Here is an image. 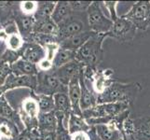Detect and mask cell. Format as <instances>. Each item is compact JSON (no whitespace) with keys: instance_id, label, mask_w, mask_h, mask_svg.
<instances>
[{"instance_id":"6da1fadb","label":"cell","mask_w":150,"mask_h":140,"mask_svg":"<svg viewBox=\"0 0 150 140\" xmlns=\"http://www.w3.org/2000/svg\"><path fill=\"white\" fill-rule=\"evenodd\" d=\"M103 37L106 36L94 33L79 50L76 51V60L87 66H93L98 62V57L100 56L101 44Z\"/></svg>"},{"instance_id":"7a4b0ae2","label":"cell","mask_w":150,"mask_h":140,"mask_svg":"<svg viewBox=\"0 0 150 140\" xmlns=\"http://www.w3.org/2000/svg\"><path fill=\"white\" fill-rule=\"evenodd\" d=\"M87 19L91 31L96 34L106 35L113 27L114 22L105 16L100 2L91 3L87 10Z\"/></svg>"},{"instance_id":"3957f363","label":"cell","mask_w":150,"mask_h":140,"mask_svg":"<svg viewBox=\"0 0 150 140\" xmlns=\"http://www.w3.org/2000/svg\"><path fill=\"white\" fill-rule=\"evenodd\" d=\"M88 23L84 21L83 17H82V13L73 12V14L69 18H67L58 25L59 33L57 36L58 42L60 43L62 41L73 37V36L88 31L85 26Z\"/></svg>"},{"instance_id":"277c9868","label":"cell","mask_w":150,"mask_h":140,"mask_svg":"<svg viewBox=\"0 0 150 140\" xmlns=\"http://www.w3.org/2000/svg\"><path fill=\"white\" fill-rule=\"evenodd\" d=\"M121 17L132 22L137 28H146L150 24V2L143 1L133 4L132 9Z\"/></svg>"},{"instance_id":"5b68a950","label":"cell","mask_w":150,"mask_h":140,"mask_svg":"<svg viewBox=\"0 0 150 140\" xmlns=\"http://www.w3.org/2000/svg\"><path fill=\"white\" fill-rule=\"evenodd\" d=\"M37 92L39 95H51L53 96L58 92H68V87L64 86L53 74L40 73L38 77Z\"/></svg>"},{"instance_id":"8992f818","label":"cell","mask_w":150,"mask_h":140,"mask_svg":"<svg viewBox=\"0 0 150 140\" xmlns=\"http://www.w3.org/2000/svg\"><path fill=\"white\" fill-rule=\"evenodd\" d=\"M130 85L122 84H111L107 87L105 91L97 96L98 104L107 103H117V102H128V98L131 95Z\"/></svg>"},{"instance_id":"52a82bcc","label":"cell","mask_w":150,"mask_h":140,"mask_svg":"<svg viewBox=\"0 0 150 140\" xmlns=\"http://www.w3.org/2000/svg\"><path fill=\"white\" fill-rule=\"evenodd\" d=\"M135 29L136 27L134 26L132 22L123 17H118L114 22L110 32L107 33L105 36H109V37L117 38L120 40H124L131 38L135 33Z\"/></svg>"},{"instance_id":"ba28073f","label":"cell","mask_w":150,"mask_h":140,"mask_svg":"<svg viewBox=\"0 0 150 140\" xmlns=\"http://www.w3.org/2000/svg\"><path fill=\"white\" fill-rule=\"evenodd\" d=\"M93 128L101 140H125L122 130L117 127V122L115 120L105 124L93 126Z\"/></svg>"},{"instance_id":"9c48e42d","label":"cell","mask_w":150,"mask_h":140,"mask_svg":"<svg viewBox=\"0 0 150 140\" xmlns=\"http://www.w3.org/2000/svg\"><path fill=\"white\" fill-rule=\"evenodd\" d=\"M82 68H83V65L80 64L79 61L74 60L68 64L61 66L60 68L56 69L54 75L64 86H68L70 81L76 76L79 75Z\"/></svg>"},{"instance_id":"30bf717a","label":"cell","mask_w":150,"mask_h":140,"mask_svg":"<svg viewBox=\"0 0 150 140\" xmlns=\"http://www.w3.org/2000/svg\"><path fill=\"white\" fill-rule=\"evenodd\" d=\"M80 74V73H79ZM68 96L72 105V113L76 116L82 117V110L80 108L81 88L79 81V75L76 76L68 84Z\"/></svg>"},{"instance_id":"8fae6325","label":"cell","mask_w":150,"mask_h":140,"mask_svg":"<svg viewBox=\"0 0 150 140\" xmlns=\"http://www.w3.org/2000/svg\"><path fill=\"white\" fill-rule=\"evenodd\" d=\"M79 81H80V88H81V97H80V108L82 112L89 110L93 108L97 105V97L91 92L88 88V85L85 80L84 71L83 68L81 69L79 74Z\"/></svg>"},{"instance_id":"7c38bea8","label":"cell","mask_w":150,"mask_h":140,"mask_svg":"<svg viewBox=\"0 0 150 140\" xmlns=\"http://www.w3.org/2000/svg\"><path fill=\"white\" fill-rule=\"evenodd\" d=\"M94 33L92 31H85V32L73 36V37L60 42V48L76 51L91 38V36Z\"/></svg>"},{"instance_id":"4fadbf2b","label":"cell","mask_w":150,"mask_h":140,"mask_svg":"<svg viewBox=\"0 0 150 140\" xmlns=\"http://www.w3.org/2000/svg\"><path fill=\"white\" fill-rule=\"evenodd\" d=\"M35 23L34 26V33L35 35H51L57 37L59 28L52 19L50 18H35Z\"/></svg>"},{"instance_id":"5bb4252c","label":"cell","mask_w":150,"mask_h":140,"mask_svg":"<svg viewBox=\"0 0 150 140\" xmlns=\"http://www.w3.org/2000/svg\"><path fill=\"white\" fill-rule=\"evenodd\" d=\"M5 86L7 88H19V87H28L35 88L38 87V77L35 76H9L5 81Z\"/></svg>"},{"instance_id":"9a60e30c","label":"cell","mask_w":150,"mask_h":140,"mask_svg":"<svg viewBox=\"0 0 150 140\" xmlns=\"http://www.w3.org/2000/svg\"><path fill=\"white\" fill-rule=\"evenodd\" d=\"M38 131L56 132L58 127V120L55 115V112L50 113H39L38 117Z\"/></svg>"},{"instance_id":"2e32d148","label":"cell","mask_w":150,"mask_h":140,"mask_svg":"<svg viewBox=\"0 0 150 140\" xmlns=\"http://www.w3.org/2000/svg\"><path fill=\"white\" fill-rule=\"evenodd\" d=\"M72 14H73V10L71 9L70 2L60 1L56 3L53 13L51 15V19L57 25H59L67 18H69Z\"/></svg>"},{"instance_id":"e0dca14e","label":"cell","mask_w":150,"mask_h":140,"mask_svg":"<svg viewBox=\"0 0 150 140\" xmlns=\"http://www.w3.org/2000/svg\"><path fill=\"white\" fill-rule=\"evenodd\" d=\"M46 58V50L38 44H32L27 47L23 53V59L32 64H39Z\"/></svg>"},{"instance_id":"ac0fdd59","label":"cell","mask_w":150,"mask_h":140,"mask_svg":"<svg viewBox=\"0 0 150 140\" xmlns=\"http://www.w3.org/2000/svg\"><path fill=\"white\" fill-rule=\"evenodd\" d=\"M135 134L133 140H150V117L141 118L134 121Z\"/></svg>"},{"instance_id":"d6986e66","label":"cell","mask_w":150,"mask_h":140,"mask_svg":"<svg viewBox=\"0 0 150 140\" xmlns=\"http://www.w3.org/2000/svg\"><path fill=\"white\" fill-rule=\"evenodd\" d=\"M12 69L17 76H35L38 74L37 65L24 59H20L13 64Z\"/></svg>"},{"instance_id":"ffe728a7","label":"cell","mask_w":150,"mask_h":140,"mask_svg":"<svg viewBox=\"0 0 150 140\" xmlns=\"http://www.w3.org/2000/svg\"><path fill=\"white\" fill-rule=\"evenodd\" d=\"M74 60H76V51L60 48L59 50L57 51L54 59L52 60L53 68L58 69L61 66L68 64Z\"/></svg>"},{"instance_id":"44dd1931","label":"cell","mask_w":150,"mask_h":140,"mask_svg":"<svg viewBox=\"0 0 150 140\" xmlns=\"http://www.w3.org/2000/svg\"><path fill=\"white\" fill-rule=\"evenodd\" d=\"M54 104H55V111L62 112L64 114H71L72 105L70 98L68 96V92H58L53 95Z\"/></svg>"},{"instance_id":"7402d4cb","label":"cell","mask_w":150,"mask_h":140,"mask_svg":"<svg viewBox=\"0 0 150 140\" xmlns=\"http://www.w3.org/2000/svg\"><path fill=\"white\" fill-rule=\"evenodd\" d=\"M91 126H90L85 121L83 117L76 116L75 114L71 113L68 122V130L70 134L76 132H89Z\"/></svg>"},{"instance_id":"603a6c76","label":"cell","mask_w":150,"mask_h":140,"mask_svg":"<svg viewBox=\"0 0 150 140\" xmlns=\"http://www.w3.org/2000/svg\"><path fill=\"white\" fill-rule=\"evenodd\" d=\"M35 19L31 15H25V16L20 17L18 20V28L20 32L23 36H28L31 32H34Z\"/></svg>"},{"instance_id":"cb8c5ba5","label":"cell","mask_w":150,"mask_h":140,"mask_svg":"<svg viewBox=\"0 0 150 140\" xmlns=\"http://www.w3.org/2000/svg\"><path fill=\"white\" fill-rule=\"evenodd\" d=\"M23 109L31 120H35L40 113L38 102L35 99H32V98H28V99L24 100L23 103Z\"/></svg>"},{"instance_id":"d4e9b609","label":"cell","mask_w":150,"mask_h":140,"mask_svg":"<svg viewBox=\"0 0 150 140\" xmlns=\"http://www.w3.org/2000/svg\"><path fill=\"white\" fill-rule=\"evenodd\" d=\"M55 2H39L38 3V9L35 18H51L55 9Z\"/></svg>"},{"instance_id":"484cf974","label":"cell","mask_w":150,"mask_h":140,"mask_svg":"<svg viewBox=\"0 0 150 140\" xmlns=\"http://www.w3.org/2000/svg\"><path fill=\"white\" fill-rule=\"evenodd\" d=\"M38 106H39L40 113L54 112L55 104H54L53 96L43 95H39L38 96Z\"/></svg>"},{"instance_id":"4316f807","label":"cell","mask_w":150,"mask_h":140,"mask_svg":"<svg viewBox=\"0 0 150 140\" xmlns=\"http://www.w3.org/2000/svg\"><path fill=\"white\" fill-rule=\"evenodd\" d=\"M121 130L128 137H132L135 134V123L132 119L126 117L121 122Z\"/></svg>"},{"instance_id":"83f0119b","label":"cell","mask_w":150,"mask_h":140,"mask_svg":"<svg viewBox=\"0 0 150 140\" xmlns=\"http://www.w3.org/2000/svg\"><path fill=\"white\" fill-rule=\"evenodd\" d=\"M91 3V1H71L70 6L73 12L82 13L83 11H87Z\"/></svg>"},{"instance_id":"f1b7e54d","label":"cell","mask_w":150,"mask_h":140,"mask_svg":"<svg viewBox=\"0 0 150 140\" xmlns=\"http://www.w3.org/2000/svg\"><path fill=\"white\" fill-rule=\"evenodd\" d=\"M21 9L23 12L26 15H31L37 12L38 9V3L34 1H24L21 3Z\"/></svg>"},{"instance_id":"f546056e","label":"cell","mask_w":150,"mask_h":140,"mask_svg":"<svg viewBox=\"0 0 150 140\" xmlns=\"http://www.w3.org/2000/svg\"><path fill=\"white\" fill-rule=\"evenodd\" d=\"M60 49V44L59 43H51L49 45H46V58L48 60L52 62L54 57L57 53V51Z\"/></svg>"},{"instance_id":"4dcf8cb0","label":"cell","mask_w":150,"mask_h":140,"mask_svg":"<svg viewBox=\"0 0 150 140\" xmlns=\"http://www.w3.org/2000/svg\"><path fill=\"white\" fill-rule=\"evenodd\" d=\"M8 45L9 47V49L11 50H18L22 46V40L18 34L10 35L8 36Z\"/></svg>"},{"instance_id":"1f68e13d","label":"cell","mask_w":150,"mask_h":140,"mask_svg":"<svg viewBox=\"0 0 150 140\" xmlns=\"http://www.w3.org/2000/svg\"><path fill=\"white\" fill-rule=\"evenodd\" d=\"M13 140H39V131L33 130L31 132L23 133Z\"/></svg>"},{"instance_id":"d6a6232c","label":"cell","mask_w":150,"mask_h":140,"mask_svg":"<svg viewBox=\"0 0 150 140\" xmlns=\"http://www.w3.org/2000/svg\"><path fill=\"white\" fill-rule=\"evenodd\" d=\"M0 116L8 118L12 116V109L4 100H0Z\"/></svg>"},{"instance_id":"836d02e7","label":"cell","mask_w":150,"mask_h":140,"mask_svg":"<svg viewBox=\"0 0 150 140\" xmlns=\"http://www.w3.org/2000/svg\"><path fill=\"white\" fill-rule=\"evenodd\" d=\"M56 138H57L56 132L39 131V140H56Z\"/></svg>"},{"instance_id":"e575fe53","label":"cell","mask_w":150,"mask_h":140,"mask_svg":"<svg viewBox=\"0 0 150 140\" xmlns=\"http://www.w3.org/2000/svg\"><path fill=\"white\" fill-rule=\"evenodd\" d=\"M9 74V67L7 64H4L0 66V84L6 81L8 75Z\"/></svg>"},{"instance_id":"d590c367","label":"cell","mask_w":150,"mask_h":140,"mask_svg":"<svg viewBox=\"0 0 150 140\" xmlns=\"http://www.w3.org/2000/svg\"><path fill=\"white\" fill-rule=\"evenodd\" d=\"M71 140H91L87 132H76L71 134Z\"/></svg>"},{"instance_id":"8d00e7d4","label":"cell","mask_w":150,"mask_h":140,"mask_svg":"<svg viewBox=\"0 0 150 140\" xmlns=\"http://www.w3.org/2000/svg\"><path fill=\"white\" fill-rule=\"evenodd\" d=\"M52 67H53L52 62L48 60L47 58H45L38 64V68L42 71H49L50 69L52 68Z\"/></svg>"},{"instance_id":"74e56055","label":"cell","mask_w":150,"mask_h":140,"mask_svg":"<svg viewBox=\"0 0 150 140\" xmlns=\"http://www.w3.org/2000/svg\"><path fill=\"white\" fill-rule=\"evenodd\" d=\"M11 136V132L9 130V127L7 124L2 123L0 125V136H5V137H9Z\"/></svg>"}]
</instances>
